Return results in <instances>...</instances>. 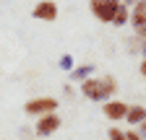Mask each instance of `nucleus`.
<instances>
[{
    "instance_id": "obj_1",
    "label": "nucleus",
    "mask_w": 146,
    "mask_h": 140,
    "mask_svg": "<svg viewBox=\"0 0 146 140\" xmlns=\"http://www.w3.org/2000/svg\"><path fill=\"white\" fill-rule=\"evenodd\" d=\"M58 107H60V101L55 99V96H34V99H29L26 104H24V114H29V117H42V114H50V112H58Z\"/></svg>"
},
{
    "instance_id": "obj_2",
    "label": "nucleus",
    "mask_w": 146,
    "mask_h": 140,
    "mask_svg": "<svg viewBox=\"0 0 146 140\" xmlns=\"http://www.w3.org/2000/svg\"><path fill=\"white\" fill-rule=\"evenodd\" d=\"M60 127H63V117L58 112L42 114V117H36V122H34V132L39 135V137H50V135L58 132Z\"/></svg>"
},
{
    "instance_id": "obj_3",
    "label": "nucleus",
    "mask_w": 146,
    "mask_h": 140,
    "mask_svg": "<svg viewBox=\"0 0 146 140\" xmlns=\"http://www.w3.org/2000/svg\"><path fill=\"white\" fill-rule=\"evenodd\" d=\"M31 16H34L36 21H47V24H52V21H58L60 8H58V3H55V0H39V3L31 8Z\"/></svg>"
},
{
    "instance_id": "obj_4",
    "label": "nucleus",
    "mask_w": 146,
    "mask_h": 140,
    "mask_svg": "<svg viewBox=\"0 0 146 140\" xmlns=\"http://www.w3.org/2000/svg\"><path fill=\"white\" fill-rule=\"evenodd\" d=\"M128 107H131V104H125L120 99H107V101H102V114L110 122H123L125 114H128Z\"/></svg>"
},
{
    "instance_id": "obj_5",
    "label": "nucleus",
    "mask_w": 146,
    "mask_h": 140,
    "mask_svg": "<svg viewBox=\"0 0 146 140\" xmlns=\"http://www.w3.org/2000/svg\"><path fill=\"white\" fill-rule=\"evenodd\" d=\"M131 24H133L136 37L146 39V0H138L131 5Z\"/></svg>"
},
{
    "instance_id": "obj_6",
    "label": "nucleus",
    "mask_w": 146,
    "mask_h": 140,
    "mask_svg": "<svg viewBox=\"0 0 146 140\" xmlns=\"http://www.w3.org/2000/svg\"><path fill=\"white\" fill-rule=\"evenodd\" d=\"M120 3H110V0H89V8H91V16L102 24H110L112 21V13Z\"/></svg>"
},
{
    "instance_id": "obj_7",
    "label": "nucleus",
    "mask_w": 146,
    "mask_h": 140,
    "mask_svg": "<svg viewBox=\"0 0 146 140\" xmlns=\"http://www.w3.org/2000/svg\"><path fill=\"white\" fill-rule=\"evenodd\" d=\"M78 91H81V96L89 99V101H104L102 86H99V75H89L86 80H81V83H78Z\"/></svg>"
},
{
    "instance_id": "obj_8",
    "label": "nucleus",
    "mask_w": 146,
    "mask_h": 140,
    "mask_svg": "<svg viewBox=\"0 0 146 140\" xmlns=\"http://www.w3.org/2000/svg\"><path fill=\"white\" fill-rule=\"evenodd\" d=\"M99 86H102L104 101L107 99H115V94H117V78L115 75H99Z\"/></svg>"
},
{
    "instance_id": "obj_9",
    "label": "nucleus",
    "mask_w": 146,
    "mask_h": 140,
    "mask_svg": "<svg viewBox=\"0 0 146 140\" xmlns=\"http://www.w3.org/2000/svg\"><path fill=\"white\" fill-rule=\"evenodd\" d=\"M146 119V109L141 107V104H133V107H128V114H125V122L131 127H138L141 122Z\"/></svg>"
},
{
    "instance_id": "obj_10",
    "label": "nucleus",
    "mask_w": 146,
    "mask_h": 140,
    "mask_svg": "<svg viewBox=\"0 0 146 140\" xmlns=\"http://www.w3.org/2000/svg\"><path fill=\"white\" fill-rule=\"evenodd\" d=\"M128 21H131V8L120 3V5L115 8V13H112V21H110V24H112V26H117V29H123Z\"/></svg>"
},
{
    "instance_id": "obj_11",
    "label": "nucleus",
    "mask_w": 146,
    "mask_h": 140,
    "mask_svg": "<svg viewBox=\"0 0 146 140\" xmlns=\"http://www.w3.org/2000/svg\"><path fill=\"white\" fill-rule=\"evenodd\" d=\"M94 65H76V67H73L70 70V80L73 83H81V80H86L89 75H94Z\"/></svg>"
},
{
    "instance_id": "obj_12",
    "label": "nucleus",
    "mask_w": 146,
    "mask_h": 140,
    "mask_svg": "<svg viewBox=\"0 0 146 140\" xmlns=\"http://www.w3.org/2000/svg\"><path fill=\"white\" fill-rule=\"evenodd\" d=\"M107 137H110V140H128V135H125L120 127H110V130H107Z\"/></svg>"
},
{
    "instance_id": "obj_13",
    "label": "nucleus",
    "mask_w": 146,
    "mask_h": 140,
    "mask_svg": "<svg viewBox=\"0 0 146 140\" xmlns=\"http://www.w3.org/2000/svg\"><path fill=\"white\" fill-rule=\"evenodd\" d=\"M73 67H76V62H73V57H70V55H63V57H60V70H68V73H70Z\"/></svg>"
},
{
    "instance_id": "obj_14",
    "label": "nucleus",
    "mask_w": 146,
    "mask_h": 140,
    "mask_svg": "<svg viewBox=\"0 0 146 140\" xmlns=\"http://www.w3.org/2000/svg\"><path fill=\"white\" fill-rule=\"evenodd\" d=\"M125 135H128V140H143V137H141V135H138L136 130H128Z\"/></svg>"
},
{
    "instance_id": "obj_15",
    "label": "nucleus",
    "mask_w": 146,
    "mask_h": 140,
    "mask_svg": "<svg viewBox=\"0 0 146 140\" xmlns=\"http://www.w3.org/2000/svg\"><path fill=\"white\" fill-rule=\"evenodd\" d=\"M136 132H138V135H141V137L146 140V119H143V122H141V125H138V130H136Z\"/></svg>"
},
{
    "instance_id": "obj_16",
    "label": "nucleus",
    "mask_w": 146,
    "mask_h": 140,
    "mask_svg": "<svg viewBox=\"0 0 146 140\" xmlns=\"http://www.w3.org/2000/svg\"><path fill=\"white\" fill-rule=\"evenodd\" d=\"M63 94H65V96H68V99H70V96H73V94H76V91H73V86H70V83H68V86H65V88H63Z\"/></svg>"
},
{
    "instance_id": "obj_17",
    "label": "nucleus",
    "mask_w": 146,
    "mask_h": 140,
    "mask_svg": "<svg viewBox=\"0 0 146 140\" xmlns=\"http://www.w3.org/2000/svg\"><path fill=\"white\" fill-rule=\"evenodd\" d=\"M138 70H141V75H143V80H146V57L141 60V67H138Z\"/></svg>"
},
{
    "instance_id": "obj_18",
    "label": "nucleus",
    "mask_w": 146,
    "mask_h": 140,
    "mask_svg": "<svg viewBox=\"0 0 146 140\" xmlns=\"http://www.w3.org/2000/svg\"><path fill=\"white\" fill-rule=\"evenodd\" d=\"M138 52H141V55L146 57V39H141V47H138Z\"/></svg>"
},
{
    "instance_id": "obj_19",
    "label": "nucleus",
    "mask_w": 146,
    "mask_h": 140,
    "mask_svg": "<svg viewBox=\"0 0 146 140\" xmlns=\"http://www.w3.org/2000/svg\"><path fill=\"white\" fill-rule=\"evenodd\" d=\"M110 3H120V0H110Z\"/></svg>"
}]
</instances>
